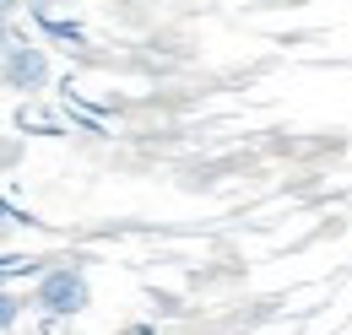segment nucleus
<instances>
[{
	"label": "nucleus",
	"mask_w": 352,
	"mask_h": 335,
	"mask_svg": "<svg viewBox=\"0 0 352 335\" xmlns=\"http://www.w3.org/2000/svg\"><path fill=\"white\" fill-rule=\"evenodd\" d=\"M28 5H38V11H60V5H76V0H28Z\"/></svg>",
	"instance_id": "nucleus-5"
},
{
	"label": "nucleus",
	"mask_w": 352,
	"mask_h": 335,
	"mask_svg": "<svg viewBox=\"0 0 352 335\" xmlns=\"http://www.w3.org/2000/svg\"><path fill=\"white\" fill-rule=\"evenodd\" d=\"M16 319H22V297H16V292H6V287H0V335L11 330Z\"/></svg>",
	"instance_id": "nucleus-3"
},
{
	"label": "nucleus",
	"mask_w": 352,
	"mask_h": 335,
	"mask_svg": "<svg viewBox=\"0 0 352 335\" xmlns=\"http://www.w3.org/2000/svg\"><path fill=\"white\" fill-rule=\"evenodd\" d=\"M16 5H22V0H0V16H11V11H16Z\"/></svg>",
	"instance_id": "nucleus-7"
},
{
	"label": "nucleus",
	"mask_w": 352,
	"mask_h": 335,
	"mask_svg": "<svg viewBox=\"0 0 352 335\" xmlns=\"http://www.w3.org/2000/svg\"><path fill=\"white\" fill-rule=\"evenodd\" d=\"M33 303H38L44 314H60V319H71V314H87V308H92L87 270H71V265L44 270V281L33 287Z\"/></svg>",
	"instance_id": "nucleus-1"
},
{
	"label": "nucleus",
	"mask_w": 352,
	"mask_h": 335,
	"mask_svg": "<svg viewBox=\"0 0 352 335\" xmlns=\"http://www.w3.org/2000/svg\"><path fill=\"white\" fill-rule=\"evenodd\" d=\"M11 222H16V211H11V200H6V195H0V233H6V227H11Z\"/></svg>",
	"instance_id": "nucleus-4"
},
{
	"label": "nucleus",
	"mask_w": 352,
	"mask_h": 335,
	"mask_svg": "<svg viewBox=\"0 0 352 335\" xmlns=\"http://www.w3.org/2000/svg\"><path fill=\"white\" fill-rule=\"evenodd\" d=\"M0 86H11V92H22V97L44 92L49 86V54L38 43H6V49H0Z\"/></svg>",
	"instance_id": "nucleus-2"
},
{
	"label": "nucleus",
	"mask_w": 352,
	"mask_h": 335,
	"mask_svg": "<svg viewBox=\"0 0 352 335\" xmlns=\"http://www.w3.org/2000/svg\"><path fill=\"white\" fill-rule=\"evenodd\" d=\"M11 43V16H0V49Z\"/></svg>",
	"instance_id": "nucleus-6"
}]
</instances>
